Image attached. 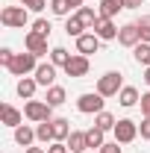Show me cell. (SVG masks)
<instances>
[{"label":"cell","mask_w":150,"mask_h":153,"mask_svg":"<svg viewBox=\"0 0 150 153\" xmlns=\"http://www.w3.org/2000/svg\"><path fill=\"white\" fill-rule=\"evenodd\" d=\"M0 24H3V27H12V30H24V27L30 24V9H27V6H3Z\"/></svg>","instance_id":"1"},{"label":"cell","mask_w":150,"mask_h":153,"mask_svg":"<svg viewBox=\"0 0 150 153\" xmlns=\"http://www.w3.org/2000/svg\"><path fill=\"white\" fill-rule=\"evenodd\" d=\"M36 68H38V56L36 53H15V59H12V65H9V71L15 76H30V74H36Z\"/></svg>","instance_id":"2"},{"label":"cell","mask_w":150,"mask_h":153,"mask_svg":"<svg viewBox=\"0 0 150 153\" xmlns=\"http://www.w3.org/2000/svg\"><path fill=\"white\" fill-rule=\"evenodd\" d=\"M24 115H27L33 124L53 121V106H50L47 100H27V106H24Z\"/></svg>","instance_id":"3"},{"label":"cell","mask_w":150,"mask_h":153,"mask_svg":"<svg viewBox=\"0 0 150 153\" xmlns=\"http://www.w3.org/2000/svg\"><path fill=\"white\" fill-rule=\"evenodd\" d=\"M121 88H124V76L118 74V71H109V74H103L97 79V91L103 97H118Z\"/></svg>","instance_id":"4"},{"label":"cell","mask_w":150,"mask_h":153,"mask_svg":"<svg viewBox=\"0 0 150 153\" xmlns=\"http://www.w3.org/2000/svg\"><path fill=\"white\" fill-rule=\"evenodd\" d=\"M103 106H106V97L100 94V91H85V94H79V100H76V109L82 115H97V112H103Z\"/></svg>","instance_id":"5"},{"label":"cell","mask_w":150,"mask_h":153,"mask_svg":"<svg viewBox=\"0 0 150 153\" xmlns=\"http://www.w3.org/2000/svg\"><path fill=\"white\" fill-rule=\"evenodd\" d=\"M115 141L118 144H130V141H135V135H138V124L135 121H130V118H121L118 124H115Z\"/></svg>","instance_id":"6"},{"label":"cell","mask_w":150,"mask_h":153,"mask_svg":"<svg viewBox=\"0 0 150 153\" xmlns=\"http://www.w3.org/2000/svg\"><path fill=\"white\" fill-rule=\"evenodd\" d=\"M88 68H91L88 56L76 53V56H71V59H68V65H65V74H68V76H74V79H82V76L88 74Z\"/></svg>","instance_id":"7"},{"label":"cell","mask_w":150,"mask_h":153,"mask_svg":"<svg viewBox=\"0 0 150 153\" xmlns=\"http://www.w3.org/2000/svg\"><path fill=\"white\" fill-rule=\"evenodd\" d=\"M100 41L103 38L97 36V33H82V36L76 38V53H82V56H91L100 50Z\"/></svg>","instance_id":"8"},{"label":"cell","mask_w":150,"mask_h":153,"mask_svg":"<svg viewBox=\"0 0 150 153\" xmlns=\"http://www.w3.org/2000/svg\"><path fill=\"white\" fill-rule=\"evenodd\" d=\"M141 41V30H138V24H124L121 30H118V44H124V47H135Z\"/></svg>","instance_id":"9"},{"label":"cell","mask_w":150,"mask_h":153,"mask_svg":"<svg viewBox=\"0 0 150 153\" xmlns=\"http://www.w3.org/2000/svg\"><path fill=\"white\" fill-rule=\"evenodd\" d=\"M36 82L38 85H44V88H50V85H53V79H56V65H53V62H41V65H38L36 68Z\"/></svg>","instance_id":"10"},{"label":"cell","mask_w":150,"mask_h":153,"mask_svg":"<svg viewBox=\"0 0 150 153\" xmlns=\"http://www.w3.org/2000/svg\"><path fill=\"white\" fill-rule=\"evenodd\" d=\"M24 44H27V50L36 53V56H44V53H47V36H38L33 30L24 36Z\"/></svg>","instance_id":"11"},{"label":"cell","mask_w":150,"mask_h":153,"mask_svg":"<svg viewBox=\"0 0 150 153\" xmlns=\"http://www.w3.org/2000/svg\"><path fill=\"white\" fill-rule=\"evenodd\" d=\"M91 33H97L103 41H112V38H118V27H115V21H112V18H100L97 24H94Z\"/></svg>","instance_id":"12"},{"label":"cell","mask_w":150,"mask_h":153,"mask_svg":"<svg viewBox=\"0 0 150 153\" xmlns=\"http://www.w3.org/2000/svg\"><path fill=\"white\" fill-rule=\"evenodd\" d=\"M0 118H3V124H6V127H12V130L21 127V121H24V115H21L12 103H3V106H0Z\"/></svg>","instance_id":"13"},{"label":"cell","mask_w":150,"mask_h":153,"mask_svg":"<svg viewBox=\"0 0 150 153\" xmlns=\"http://www.w3.org/2000/svg\"><path fill=\"white\" fill-rule=\"evenodd\" d=\"M33 141H38L33 127H27V124L15 127V144H21V147H33Z\"/></svg>","instance_id":"14"},{"label":"cell","mask_w":150,"mask_h":153,"mask_svg":"<svg viewBox=\"0 0 150 153\" xmlns=\"http://www.w3.org/2000/svg\"><path fill=\"white\" fill-rule=\"evenodd\" d=\"M36 88H38L36 76H21V79H18V85H15V91H18V94L24 97V100H33Z\"/></svg>","instance_id":"15"},{"label":"cell","mask_w":150,"mask_h":153,"mask_svg":"<svg viewBox=\"0 0 150 153\" xmlns=\"http://www.w3.org/2000/svg\"><path fill=\"white\" fill-rule=\"evenodd\" d=\"M103 144H106V133H103L100 127H88V130H85V147H97V150H100Z\"/></svg>","instance_id":"16"},{"label":"cell","mask_w":150,"mask_h":153,"mask_svg":"<svg viewBox=\"0 0 150 153\" xmlns=\"http://www.w3.org/2000/svg\"><path fill=\"white\" fill-rule=\"evenodd\" d=\"M36 138L44 141V144H53L56 141V133H53V121H41L36 127Z\"/></svg>","instance_id":"17"},{"label":"cell","mask_w":150,"mask_h":153,"mask_svg":"<svg viewBox=\"0 0 150 153\" xmlns=\"http://www.w3.org/2000/svg\"><path fill=\"white\" fill-rule=\"evenodd\" d=\"M124 9V0H100V18H115L118 12Z\"/></svg>","instance_id":"18"},{"label":"cell","mask_w":150,"mask_h":153,"mask_svg":"<svg viewBox=\"0 0 150 153\" xmlns=\"http://www.w3.org/2000/svg\"><path fill=\"white\" fill-rule=\"evenodd\" d=\"M115 124H118V118H115L112 112H106V109L94 115V127H100L103 133H109V130H115Z\"/></svg>","instance_id":"19"},{"label":"cell","mask_w":150,"mask_h":153,"mask_svg":"<svg viewBox=\"0 0 150 153\" xmlns=\"http://www.w3.org/2000/svg\"><path fill=\"white\" fill-rule=\"evenodd\" d=\"M132 56H135V62H138L141 68H150V44L147 41H138V44L132 47Z\"/></svg>","instance_id":"20"},{"label":"cell","mask_w":150,"mask_h":153,"mask_svg":"<svg viewBox=\"0 0 150 153\" xmlns=\"http://www.w3.org/2000/svg\"><path fill=\"white\" fill-rule=\"evenodd\" d=\"M138 100H141V97H138V88H132V85H124V88H121V94H118V103H121V106H127V109L135 106Z\"/></svg>","instance_id":"21"},{"label":"cell","mask_w":150,"mask_h":153,"mask_svg":"<svg viewBox=\"0 0 150 153\" xmlns=\"http://www.w3.org/2000/svg\"><path fill=\"white\" fill-rule=\"evenodd\" d=\"M53 133H56V141H68V135H71V121H68V118H53Z\"/></svg>","instance_id":"22"},{"label":"cell","mask_w":150,"mask_h":153,"mask_svg":"<svg viewBox=\"0 0 150 153\" xmlns=\"http://www.w3.org/2000/svg\"><path fill=\"white\" fill-rule=\"evenodd\" d=\"M76 15H79V21H82V24H85V30H94V24L100 21V12H97V9H91V6H82Z\"/></svg>","instance_id":"23"},{"label":"cell","mask_w":150,"mask_h":153,"mask_svg":"<svg viewBox=\"0 0 150 153\" xmlns=\"http://www.w3.org/2000/svg\"><path fill=\"white\" fill-rule=\"evenodd\" d=\"M44 100H47V103H50V106L56 109V106H62V103L68 100V94H65V88H62V85H50V88H47V97H44Z\"/></svg>","instance_id":"24"},{"label":"cell","mask_w":150,"mask_h":153,"mask_svg":"<svg viewBox=\"0 0 150 153\" xmlns=\"http://www.w3.org/2000/svg\"><path fill=\"white\" fill-rule=\"evenodd\" d=\"M82 30H85V24L79 21V15H71V18H65V33H68V36L79 38V36H82Z\"/></svg>","instance_id":"25"},{"label":"cell","mask_w":150,"mask_h":153,"mask_svg":"<svg viewBox=\"0 0 150 153\" xmlns=\"http://www.w3.org/2000/svg\"><path fill=\"white\" fill-rule=\"evenodd\" d=\"M68 147H71V150H88V147H85V133H82V130H74V133L68 135Z\"/></svg>","instance_id":"26"},{"label":"cell","mask_w":150,"mask_h":153,"mask_svg":"<svg viewBox=\"0 0 150 153\" xmlns=\"http://www.w3.org/2000/svg\"><path fill=\"white\" fill-rule=\"evenodd\" d=\"M68 59H71V53H68L65 47H53V50H50V62H53L56 68H65Z\"/></svg>","instance_id":"27"},{"label":"cell","mask_w":150,"mask_h":153,"mask_svg":"<svg viewBox=\"0 0 150 153\" xmlns=\"http://www.w3.org/2000/svg\"><path fill=\"white\" fill-rule=\"evenodd\" d=\"M50 12H53L56 18H71V6H68V0H50Z\"/></svg>","instance_id":"28"},{"label":"cell","mask_w":150,"mask_h":153,"mask_svg":"<svg viewBox=\"0 0 150 153\" xmlns=\"http://www.w3.org/2000/svg\"><path fill=\"white\" fill-rule=\"evenodd\" d=\"M50 30H53V27H50V21H47V18H36V21H33V33H38V36H47V38H50Z\"/></svg>","instance_id":"29"},{"label":"cell","mask_w":150,"mask_h":153,"mask_svg":"<svg viewBox=\"0 0 150 153\" xmlns=\"http://www.w3.org/2000/svg\"><path fill=\"white\" fill-rule=\"evenodd\" d=\"M135 24H138V30H141V41L150 44V18H141V21H135Z\"/></svg>","instance_id":"30"},{"label":"cell","mask_w":150,"mask_h":153,"mask_svg":"<svg viewBox=\"0 0 150 153\" xmlns=\"http://www.w3.org/2000/svg\"><path fill=\"white\" fill-rule=\"evenodd\" d=\"M24 6H27L30 12H44V6H47V0H24Z\"/></svg>","instance_id":"31"},{"label":"cell","mask_w":150,"mask_h":153,"mask_svg":"<svg viewBox=\"0 0 150 153\" xmlns=\"http://www.w3.org/2000/svg\"><path fill=\"white\" fill-rule=\"evenodd\" d=\"M12 59H15V53H12L9 47H3V50H0V65H3V68H9V65H12Z\"/></svg>","instance_id":"32"},{"label":"cell","mask_w":150,"mask_h":153,"mask_svg":"<svg viewBox=\"0 0 150 153\" xmlns=\"http://www.w3.org/2000/svg\"><path fill=\"white\" fill-rule=\"evenodd\" d=\"M47 153H71V147H68L65 141H53V144L47 147Z\"/></svg>","instance_id":"33"},{"label":"cell","mask_w":150,"mask_h":153,"mask_svg":"<svg viewBox=\"0 0 150 153\" xmlns=\"http://www.w3.org/2000/svg\"><path fill=\"white\" fill-rule=\"evenodd\" d=\"M138 133H141V138H144V141H150V118H144V121L138 124Z\"/></svg>","instance_id":"34"},{"label":"cell","mask_w":150,"mask_h":153,"mask_svg":"<svg viewBox=\"0 0 150 153\" xmlns=\"http://www.w3.org/2000/svg\"><path fill=\"white\" fill-rule=\"evenodd\" d=\"M97 153H121V144H118V141H106Z\"/></svg>","instance_id":"35"},{"label":"cell","mask_w":150,"mask_h":153,"mask_svg":"<svg viewBox=\"0 0 150 153\" xmlns=\"http://www.w3.org/2000/svg\"><path fill=\"white\" fill-rule=\"evenodd\" d=\"M138 103H141V115H144V118H150V91H147V94H141V100H138Z\"/></svg>","instance_id":"36"},{"label":"cell","mask_w":150,"mask_h":153,"mask_svg":"<svg viewBox=\"0 0 150 153\" xmlns=\"http://www.w3.org/2000/svg\"><path fill=\"white\" fill-rule=\"evenodd\" d=\"M144 0H124V9H141Z\"/></svg>","instance_id":"37"},{"label":"cell","mask_w":150,"mask_h":153,"mask_svg":"<svg viewBox=\"0 0 150 153\" xmlns=\"http://www.w3.org/2000/svg\"><path fill=\"white\" fill-rule=\"evenodd\" d=\"M68 6H71V9H76V12H79V9H82V0H68Z\"/></svg>","instance_id":"38"},{"label":"cell","mask_w":150,"mask_h":153,"mask_svg":"<svg viewBox=\"0 0 150 153\" xmlns=\"http://www.w3.org/2000/svg\"><path fill=\"white\" fill-rule=\"evenodd\" d=\"M27 153H47L44 147H27Z\"/></svg>","instance_id":"39"},{"label":"cell","mask_w":150,"mask_h":153,"mask_svg":"<svg viewBox=\"0 0 150 153\" xmlns=\"http://www.w3.org/2000/svg\"><path fill=\"white\" fill-rule=\"evenodd\" d=\"M144 82L150 85V68H144Z\"/></svg>","instance_id":"40"},{"label":"cell","mask_w":150,"mask_h":153,"mask_svg":"<svg viewBox=\"0 0 150 153\" xmlns=\"http://www.w3.org/2000/svg\"><path fill=\"white\" fill-rule=\"evenodd\" d=\"M71 153H85V150H71Z\"/></svg>","instance_id":"41"}]
</instances>
